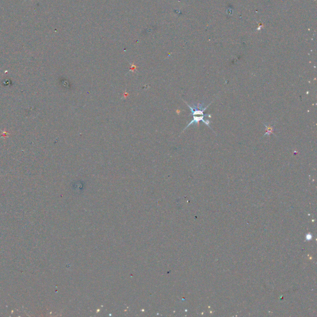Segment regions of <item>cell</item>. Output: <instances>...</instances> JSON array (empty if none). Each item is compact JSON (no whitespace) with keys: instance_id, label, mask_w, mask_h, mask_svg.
Returning <instances> with one entry per match:
<instances>
[{"instance_id":"6da1fadb","label":"cell","mask_w":317,"mask_h":317,"mask_svg":"<svg viewBox=\"0 0 317 317\" xmlns=\"http://www.w3.org/2000/svg\"><path fill=\"white\" fill-rule=\"evenodd\" d=\"M185 104L188 105V107L191 110V112H192V114L190 115H193V116H195V115H201L202 116H208L209 117H211V115H209V114H204V112L206 110V109L211 105V104L212 103V102L207 105L206 106L205 108L204 109H202V106L204 105V104H193V107L190 106V105H188L186 102H185Z\"/></svg>"},{"instance_id":"3957f363","label":"cell","mask_w":317,"mask_h":317,"mask_svg":"<svg viewBox=\"0 0 317 317\" xmlns=\"http://www.w3.org/2000/svg\"><path fill=\"white\" fill-rule=\"evenodd\" d=\"M264 125L266 127V133L264 134V136H266V135H268V136H270L271 134H274L273 133V131H274V129H275V126H267L265 124H264ZM275 135V134H274Z\"/></svg>"},{"instance_id":"7a4b0ae2","label":"cell","mask_w":317,"mask_h":317,"mask_svg":"<svg viewBox=\"0 0 317 317\" xmlns=\"http://www.w3.org/2000/svg\"><path fill=\"white\" fill-rule=\"evenodd\" d=\"M204 117H205V116H201V117H195V116H193V119L192 120V121H191V122H190V123L187 125V127L184 129V130H185V129H187L188 126H190L191 124H197V123H199V122L200 121H202L203 123H205L207 126H208L211 128V127L209 126L210 121H209V120H206V119H204Z\"/></svg>"}]
</instances>
